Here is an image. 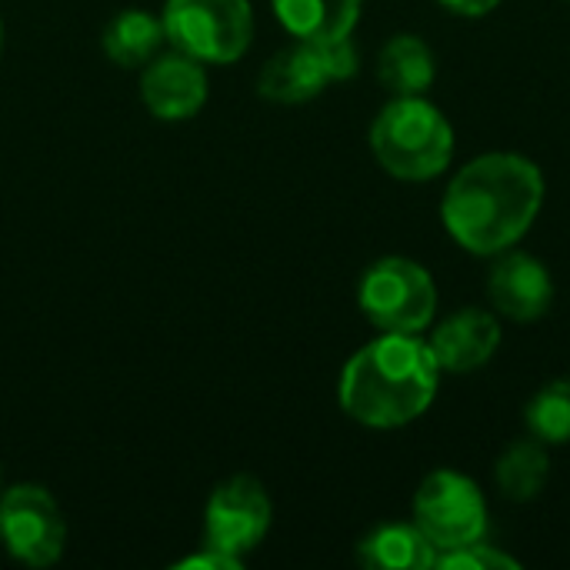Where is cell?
<instances>
[{
	"label": "cell",
	"mask_w": 570,
	"mask_h": 570,
	"mask_svg": "<svg viewBox=\"0 0 570 570\" xmlns=\"http://www.w3.org/2000/svg\"><path fill=\"white\" fill-rule=\"evenodd\" d=\"M544 204V174L521 154H481L444 190L448 234L478 257H498L521 244Z\"/></svg>",
	"instance_id": "1"
},
{
	"label": "cell",
	"mask_w": 570,
	"mask_h": 570,
	"mask_svg": "<svg viewBox=\"0 0 570 570\" xmlns=\"http://www.w3.org/2000/svg\"><path fill=\"white\" fill-rule=\"evenodd\" d=\"M441 367L421 334H381L341 371V411L364 428H404L438 397Z\"/></svg>",
	"instance_id": "2"
},
{
	"label": "cell",
	"mask_w": 570,
	"mask_h": 570,
	"mask_svg": "<svg viewBox=\"0 0 570 570\" xmlns=\"http://www.w3.org/2000/svg\"><path fill=\"white\" fill-rule=\"evenodd\" d=\"M371 150L391 177L424 184L451 167L454 127L424 94L394 97L371 124Z\"/></svg>",
	"instance_id": "3"
},
{
	"label": "cell",
	"mask_w": 570,
	"mask_h": 570,
	"mask_svg": "<svg viewBox=\"0 0 570 570\" xmlns=\"http://www.w3.org/2000/svg\"><path fill=\"white\" fill-rule=\"evenodd\" d=\"M364 317L387 334H421L438 314V284L428 267L411 257H384L371 264L357 287Z\"/></svg>",
	"instance_id": "4"
},
{
	"label": "cell",
	"mask_w": 570,
	"mask_h": 570,
	"mask_svg": "<svg viewBox=\"0 0 570 570\" xmlns=\"http://www.w3.org/2000/svg\"><path fill=\"white\" fill-rule=\"evenodd\" d=\"M160 20L174 50L200 63H234L254 37L250 0H167Z\"/></svg>",
	"instance_id": "5"
},
{
	"label": "cell",
	"mask_w": 570,
	"mask_h": 570,
	"mask_svg": "<svg viewBox=\"0 0 570 570\" xmlns=\"http://www.w3.org/2000/svg\"><path fill=\"white\" fill-rule=\"evenodd\" d=\"M414 524L444 554L488 534V501L468 474L441 468L414 494Z\"/></svg>",
	"instance_id": "6"
},
{
	"label": "cell",
	"mask_w": 570,
	"mask_h": 570,
	"mask_svg": "<svg viewBox=\"0 0 570 570\" xmlns=\"http://www.w3.org/2000/svg\"><path fill=\"white\" fill-rule=\"evenodd\" d=\"M0 544L27 568H50L60 561L67 524L47 488L13 484L0 494Z\"/></svg>",
	"instance_id": "7"
},
{
	"label": "cell",
	"mask_w": 570,
	"mask_h": 570,
	"mask_svg": "<svg viewBox=\"0 0 570 570\" xmlns=\"http://www.w3.org/2000/svg\"><path fill=\"white\" fill-rule=\"evenodd\" d=\"M274 504L264 484L250 474L220 481L204 508V548L240 561L271 531Z\"/></svg>",
	"instance_id": "8"
},
{
	"label": "cell",
	"mask_w": 570,
	"mask_h": 570,
	"mask_svg": "<svg viewBox=\"0 0 570 570\" xmlns=\"http://www.w3.org/2000/svg\"><path fill=\"white\" fill-rule=\"evenodd\" d=\"M488 301L508 321L518 324L541 321L554 304V281L548 264L514 247L498 254L488 274Z\"/></svg>",
	"instance_id": "9"
},
{
	"label": "cell",
	"mask_w": 570,
	"mask_h": 570,
	"mask_svg": "<svg viewBox=\"0 0 570 570\" xmlns=\"http://www.w3.org/2000/svg\"><path fill=\"white\" fill-rule=\"evenodd\" d=\"M140 97L157 120H190L207 104V73L204 63L170 50L144 63Z\"/></svg>",
	"instance_id": "10"
},
{
	"label": "cell",
	"mask_w": 570,
	"mask_h": 570,
	"mask_svg": "<svg viewBox=\"0 0 570 570\" xmlns=\"http://www.w3.org/2000/svg\"><path fill=\"white\" fill-rule=\"evenodd\" d=\"M428 347H431V354H434L441 371L468 374V371L484 367L498 354V347H501V324H498L494 311L464 307V311H454L451 317H444L431 331Z\"/></svg>",
	"instance_id": "11"
},
{
	"label": "cell",
	"mask_w": 570,
	"mask_h": 570,
	"mask_svg": "<svg viewBox=\"0 0 570 570\" xmlns=\"http://www.w3.org/2000/svg\"><path fill=\"white\" fill-rule=\"evenodd\" d=\"M327 83H331V73L321 60L317 43H311V40H297V43L277 50L257 77L261 97H267L274 104L314 100Z\"/></svg>",
	"instance_id": "12"
},
{
	"label": "cell",
	"mask_w": 570,
	"mask_h": 570,
	"mask_svg": "<svg viewBox=\"0 0 570 570\" xmlns=\"http://www.w3.org/2000/svg\"><path fill=\"white\" fill-rule=\"evenodd\" d=\"M357 561L374 570H431L438 548L417 524H381L357 544Z\"/></svg>",
	"instance_id": "13"
},
{
	"label": "cell",
	"mask_w": 570,
	"mask_h": 570,
	"mask_svg": "<svg viewBox=\"0 0 570 570\" xmlns=\"http://www.w3.org/2000/svg\"><path fill=\"white\" fill-rule=\"evenodd\" d=\"M284 30L297 40H337L351 37L364 0H271Z\"/></svg>",
	"instance_id": "14"
},
{
	"label": "cell",
	"mask_w": 570,
	"mask_h": 570,
	"mask_svg": "<svg viewBox=\"0 0 570 570\" xmlns=\"http://www.w3.org/2000/svg\"><path fill=\"white\" fill-rule=\"evenodd\" d=\"M164 40H167L164 20L140 7H127L114 13L100 33V47L117 67H144L160 53Z\"/></svg>",
	"instance_id": "15"
},
{
	"label": "cell",
	"mask_w": 570,
	"mask_h": 570,
	"mask_svg": "<svg viewBox=\"0 0 570 570\" xmlns=\"http://www.w3.org/2000/svg\"><path fill=\"white\" fill-rule=\"evenodd\" d=\"M434 53L431 47L414 37V33H397L381 47L377 57V80L394 94V97H417L431 90L434 83Z\"/></svg>",
	"instance_id": "16"
},
{
	"label": "cell",
	"mask_w": 570,
	"mask_h": 570,
	"mask_svg": "<svg viewBox=\"0 0 570 570\" xmlns=\"http://www.w3.org/2000/svg\"><path fill=\"white\" fill-rule=\"evenodd\" d=\"M548 478H551V458L538 438L514 441L494 464V484H498L501 498H508L514 504L534 501L544 491Z\"/></svg>",
	"instance_id": "17"
},
{
	"label": "cell",
	"mask_w": 570,
	"mask_h": 570,
	"mask_svg": "<svg viewBox=\"0 0 570 570\" xmlns=\"http://www.w3.org/2000/svg\"><path fill=\"white\" fill-rule=\"evenodd\" d=\"M524 424L531 431V438H538L544 448L548 444H570V377H558L551 384H544L528 411H524Z\"/></svg>",
	"instance_id": "18"
},
{
	"label": "cell",
	"mask_w": 570,
	"mask_h": 570,
	"mask_svg": "<svg viewBox=\"0 0 570 570\" xmlns=\"http://www.w3.org/2000/svg\"><path fill=\"white\" fill-rule=\"evenodd\" d=\"M438 568L444 570H518L521 561L504 554L501 548L488 544L484 538L474 541V544H464V548H454V551H444L438 554Z\"/></svg>",
	"instance_id": "19"
},
{
	"label": "cell",
	"mask_w": 570,
	"mask_h": 570,
	"mask_svg": "<svg viewBox=\"0 0 570 570\" xmlns=\"http://www.w3.org/2000/svg\"><path fill=\"white\" fill-rule=\"evenodd\" d=\"M321 60L331 73V80H347L357 73V50L351 43V37H337V40H321L317 43Z\"/></svg>",
	"instance_id": "20"
},
{
	"label": "cell",
	"mask_w": 570,
	"mask_h": 570,
	"mask_svg": "<svg viewBox=\"0 0 570 570\" xmlns=\"http://www.w3.org/2000/svg\"><path fill=\"white\" fill-rule=\"evenodd\" d=\"M174 568L177 570H237L240 568V561H234V558H227V554H220V551L204 548L200 554H190V558L177 561Z\"/></svg>",
	"instance_id": "21"
},
{
	"label": "cell",
	"mask_w": 570,
	"mask_h": 570,
	"mask_svg": "<svg viewBox=\"0 0 570 570\" xmlns=\"http://www.w3.org/2000/svg\"><path fill=\"white\" fill-rule=\"evenodd\" d=\"M451 13H458V17H484V13H491L501 0H441Z\"/></svg>",
	"instance_id": "22"
},
{
	"label": "cell",
	"mask_w": 570,
	"mask_h": 570,
	"mask_svg": "<svg viewBox=\"0 0 570 570\" xmlns=\"http://www.w3.org/2000/svg\"><path fill=\"white\" fill-rule=\"evenodd\" d=\"M0 50H3V20H0Z\"/></svg>",
	"instance_id": "23"
}]
</instances>
